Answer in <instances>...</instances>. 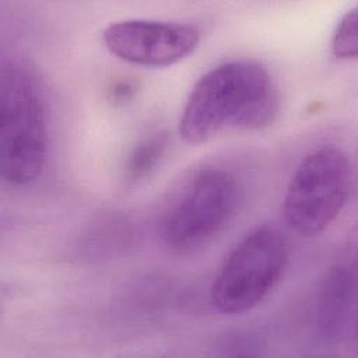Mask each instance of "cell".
<instances>
[{
	"label": "cell",
	"instance_id": "obj_6",
	"mask_svg": "<svg viewBox=\"0 0 358 358\" xmlns=\"http://www.w3.org/2000/svg\"><path fill=\"white\" fill-rule=\"evenodd\" d=\"M102 41L108 52L122 62L141 67H169L197 49L200 31L185 22L129 18L109 24Z\"/></svg>",
	"mask_w": 358,
	"mask_h": 358
},
{
	"label": "cell",
	"instance_id": "obj_1",
	"mask_svg": "<svg viewBox=\"0 0 358 358\" xmlns=\"http://www.w3.org/2000/svg\"><path fill=\"white\" fill-rule=\"evenodd\" d=\"M280 109L277 85L256 60L220 63L193 85L179 119L183 141L201 144L225 130H262Z\"/></svg>",
	"mask_w": 358,
	"mask_h": 358
},
{
	"label": "cell",
	"instance_id": "obj_4",
	"mask_svg": "<svg viewBox=\"0 0 358 358\" xmlns=\"http://www.w3.org/2000/svg\"><path fill=\"white\" fill-rule=\"evenodd\" d=\"M351 183V164L341 147L327 143L312 148L287 185L284 221L301 236L324 232L347 206Z\"/></svg>",
	"mask_w": 358,
	"mask_h": 358
},
{
	"label": "cell",
	"instance_id": "obj_9",
	"mask_svg": "<svg viewBox=\"0 0 358 358\" xmlns=\"http://www.w3.org/2000/svg\"><path fill=\"white\" fill-rule=\"evenodd\" d=\"M331 55L340 60H355L358 55L357 7L344 13L331 36Z\"/></svg>",
	"mask_w": 358,
	"mask_h": 358
},
{
	"label": "cell",
	"instance_id": "obj_5",
	"mask_svg": "<svg viewBox=\"0 0 358 358\" xmlns=\"http://www.w3.org/2000/svg\"><path fill=\"white\" fill-rule=\"evenodd\" d=\"M238 201V185L227 169L196 171L164 210L158 234L175 253H193L210 243L231 220Z\"/></svg>",
	"mask_w": 358,
	"mask_h": 358
},
{
	"label": "cell",
	"instance_id": "obj_7",
	"mask_svg": "<svg viewBox=\"0 0 358 358\" xmlns=\"http://www.w3.org/2000/svg\"><path fill=\"white\" fill-rule=\"evenodd\" d=\"M354 301V275L347 263L334 264L326 274L317 298V326L320 333L336 340L348 324Z\"/></svg>",
	"mask_w": 358,
	"mask_h": 358
},
{
	"label": "cell",
	"instance_id": "obj_3",
	"mask_svg": "<svg viewBox=\"0 0 358 358\" xmlns=\"http://www.w3.org/2000/svg\"><path fill=\"white\" fill-rule=\"evenodd\" d=\"M289 260L284 235L270 225L245 234L228 252L210 285V302L224 315L262 303L281 282Z\"/></svg>",
	"mask_w": 358,
	"mask_h": 358
},
{
	"label": "cell",
	"instance_id": "obj_8",
	"mask_svg": "<svg viewBox=\"0 0 358 358\" xmlns=\"http://www.w3.org/2000/svg\"><path fill=\"white\" fill-rule=\"evenodd\" d=\"M165 145H166L165 137L161 134L143 138L131 150L127 158L126 169H124L126 179L131 183H136L147 178L158 166V162L162 158Z\"/></svg>",
	"mask_w": 358,
	"mask_h": 358
},
{
	"label": "cell",
	"instance_id": "obj_2",
	"mask_svg": "<svg viewBox=\"0 0 358 358\" xmlns=\"http://www.w3.org/2000/svg\"><path fill=\"white\" fill-rule=\"evenodd\" d=\"M49 120L38 78L8 62L0 74V171L10 186H27L43 172L49 155Z\"/></svg>",
	"mask_w": 358,
	"mask_h": 358
}]
</instances>
